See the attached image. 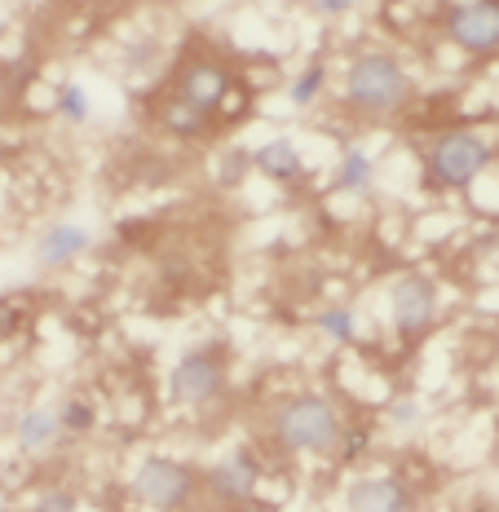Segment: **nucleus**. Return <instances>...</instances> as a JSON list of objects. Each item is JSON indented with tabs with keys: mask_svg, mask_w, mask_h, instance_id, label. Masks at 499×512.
<instances>
[{
	"mask_svg": "<svg viewBox=\"0 0 499 512\" xmlns=\"http://www.w3.org/2000/svg\"><path fill=\"white\" fill-rule=\"evenodd\" d=\"M274 437H279L288 451L301 455H327L341 446V415L327 398H292L288 407L274 415Z\"/></svg>",
	"mask_w": 499,
	"mask_h": 512,
	"instance_id": "f257e3e1",
	"label": "nucleus"
},
{
	"mask_svg": "<svg viewBox=\"0 0 499 512\" xmlns=\"http://www.w3.org/2000/svg\"><path fill=\"white\" fill-rule=\"evenodd\" d=\"M345 93L358 111H371V115L398 111L402 98H407V71H402L389 53H367V58H358L354 67H349Z\"/></svg>",
	"mask_w": 499,
	"mask_h": 512,
	"instance_id": "f03ea898",
	"label": "nucleus"
},
{
	"mask_svg": "<svg viewBox=\"0 0 499 512\" xmlns=\"http://www.w3.org/2000/svg\"><path fill=\"white\" fill-rule=\"evenodd\" d=\"M491 164V146L473 133H447L433 142L429 151V177L438 181L442 190H460Z\"/></svg>",
	"mask_w": 499,
	"mask_h": 512,
	"instance_id": "7ed1b4c3",
	"label": "nucleus"
},
{
	"mask_svg": "<svg viewBox=\"0 0 499 512\" xmlns=\"http://www.w3.org/2000/svg\"><path fill=\"white\" fill-rule=\"evenodd\" d=\"M195 473H190L186 464H177V460H146L142 468H137V499L142 504H151L159 512H177V508H186L190 499H195Z\"/></svg>",
	"mask_w": 499,
	"mask_h": 512,
	"instance_id": "20e7f679",
	"label": "nucleus"
},
{
	"mask_svg": "<svg viewBox=\"0 0 499 512\" xmlns=\"http://www.w3.org/2000/svg\"><path fill=\"white\" fill-rule=\"evenodd\" d=\"M221 384H226V367L217 354H186L168 376V398L182 407H199V402L217 398Z\"/></svg>",
	"mask_w": 499,
	"mask_h": 512,
	"instance_id": "39448f33",
	"label": "nucleus"
},
{
	"mask_svg": "<svg viewBox=\"0 0 499 512\" xmlns=\"http://www.w3.org/2000/svg\"><path fill=\"white\" fill-rule=\"evenodd\" d=\"M389 305H394V323L402 327V332L420 336L424 327L433 323V314H438V287H433L429 279H420V274H411V279H402L394 287Z\"/></svg>",
	"mask_w": 499,
	"mask_h": 512,
	"instance_id": "423d86ee",
	"label": "nucleus"
},
{
	"mask_svg": "<svg viewBox=\"0 0 499 512\" xmlns=\"http://www.w3.org/2000/svg\"><path fill=\"white\" fill-rule=\"evenodd\" d=\"M447 27H451L455 45H464L469 53H495V45H499V14H495V0L451 9Z\"/></svg>",
	"mask_w": 499,
	"mask_h": 512,
	"instance_id": "0eeeda50",
	"label": "nucleus"
},
{
	"mask_svg": "<svg viewBox=\"0 0 499 512\" xmlns=\"http://www.w3.org/2000/svg\"><path fill=\"white\" fill-rule=\"evenodd\" d=\"M257 482H261V464H257V455H252V451L230 455V460L217 464V468H212V477H208V486L217 490L226 504H252Z\"/></svg>",
	"mask_w": 499,
	"mask_h": 512,
	"instance_id": "6e6552de",
	"label": "nucleus"
},
{
	"mask_svg": "<svg viewBox=\"0 0 499 512\" xmlns=\"http://www.w3.org/2000/svg\"><path fill=\"white\" fill-rule=\"evenodd\" d=\"M407 508L411 495L398 477H363L345 495V512H407Z\"/></svg>",
	"mask_w": 499,
	"mask_h": 512,
	"instance_id": "1a4fd4ad",
	"label": "nucleus"
},
{
	"mask_svg": "<svg viewBox=\"0 0 499 512\" xmlns=\"http://www.w3.org/2000/svg\"><path fill=\"white\" fill-rule=\"evenodd\" d=\"M226 89H230L226 71H221V67H208V62H199V67H190L186 80H182V102L199 106V111H212V106H221Z\"/></svg>",
	"mask_w": 499,
	"mask_h": 512,
	"instance_id": "9d476101",
	"label": "nucleus"
},
{
	"mask_svg": "<svg viewBox=\"0 0 499 512\" xmlns=\"http://www.w3.org/2000/svg\"><path fill=\"white\" fill-rule=\"evenodd\" d=\"M84 248H89V230L84 226H58V230L45 234V243H40V261L62 265V261H71V256H80Z\"/></svg>",
	"mask_w": 499,
	"mask_h": 512,
	"instance_id": "9b49d317",
	"label": "nucleus"
},
{
	"mask_svg": "<svg viewBox=\"0 0 499 512\" xmlns=\"http://www.w3.org/2000/svg\"><path fill=\"white\" fill-rule=\"evenodd\" d=\"M257 168L274 181H288V177L301 173V155H296V146L288 142V137H279V142H270V146L257 151Z\"/></svg>",
	"mask_w": 499,
	"mask_h": 512,
	"instance_id": "f8f14e48",
	"label": "nucleus"
},
{
	"mask_svg": "<svg viewBox=\"0 0 499 512\" xmlns=\"http://www.w3.org/2000/svg\"><path fill=\"white\" fill-rule=\"evenodd\" d=\"M58 433H62V420L53 411H31L18 420V442H23V451H45V446H53Z\"/></svg>",
	"mask_w": 499,
	"mask_h": 512,
	"instance_id": "ddd939ff",
	"label": "nucleus"
},
{
	"mask_svg": "<svg viewBox=\"0 0 499 512\" xmlns=\"http://www.w3.org/2000/svg\"><path fill=\"white\" fill-rule=\"evenodd\" d=\"M164 124L182 137H199L208 128V111H199V106H190V102H173L164 111Z\"/></svg>",
	"mask_w": 499,
	"mask_h": 512,
	"instance_id": "4468645a",
	"label": "nucleus"
},
{
	"mask_svg": "<svg viewBox=\"0 0 499 512\" xmlns=\"http://www.w3.org/2000/svg\"><path fill=\"white\" fill-rule=\"evenodd\" d=\"M341 186L345 190H367L371 186V159L363 151H349L345 168H341Z\"/></svg>",
	"mask_w": 499,
	"mask_h": 512,
	"instance_id": "2eb2a0df",
	"label": "nucleus"
},
{
	"mask_svg": "<svg viewBox=\"0 0 499 512\" xmlns=\"http://www.w3.org/2000/svg\"><path fill=\"white\" fill-rule=\"evenodd\" d=\"M318 327H323L332 340H354L358 336L354 314H345V309H327V314H318Z\"/></svg>",
	"mask_w": 499,
	"mask_h": 512,
	"instance_id": "dca6fc26",
	"label": "nucleus"
},
{
	"mask_svg": "<svg viewBox=\"0 0 499 512\" xmlns=\"http://www.w3.org/2000/svg\"><path fill=\"white\" fill-rule=\"evenodd\" d=\"M58 420L67 424L71 433H84V429H93V407L89 402H67V411H62Z\"/></svg>",
	"mask_w": 499,
	"mask_h": 512,
	"instance_id": "f3484780",
	"label": "nucleus"
},
{
	"mask_svg": "<svg viewBox=\"0 0 499 512\" xmlns=\"http://www.w3.org/2000/svg\"><path fill=\"white\" fill-rule=\"evenodd\" d=\"M62 111H67L71 120H89V93H84L80 84H67V89H62Z\"/></svg>",
	"mask_w": 499,
	"mask_h": 512,
	"instance_id": "a211bd4d",
	"label": "nucleus"
},
{
	"mask_svg": "<svg viewBox=\"0 0 499 512\" xmlns=\"http://www.w3.org/2000/svg\"><path fill=\"white\" fill-rule=\"evenodd\" d=\"M318 89H323V67H310L301 80L292 84V102H301V106H305V102H310Z\"/></svg>",
	"mask_w": 499,
	"mask_h": 512,
	"instance_id": "6ab92c4d",
	"label": "nucleus"
},
{
	"mask_svg": "<svg viewBox=\"0 0 499 512\" xmlns=\"http://www.w3.org/2000/svg\"><path fill=\"white\" fill-rule=\"evenodd\" d=\"M31 512H76V495H67V490H53V495L36 499Z\"/></svg>",
	"mask_w": 499,
	"mask_h": 512,
	"instance_id": "aec40b11",
	"label": "nucleus"
},
{
	"mask_svg": "<svg viewBox=\"0 0 499 512\" xmlns=\"http://www.w3.org/2000/svg\"><path fill=\"white\" fill-rule=\"evenodd\" d=\"M18 323H23V314H18V309L9 305V301H0V336H9Z\"/></svg>",
	"mask_w": 499,
	"mask_h": 512,
	"instance_id": "412c9836",
	"label": "nucleus"
},
{
	"mask_svg": "<svg viewBox=\"0 0 499 512\" xmlns=\"http://www.w3.org/2000/svg\"><path fill=\"white\" fill-rule=\"evenodd\" d=\"M327 5V14H336V9H345V0H323Z\"/></svg>",
	"mask_w": 499,
	"mask_h": 512,
	"instance_id": "4be33fe9",
	"label": "nucleus"
},
{
	"mask_svg": "<svg viewBox=\"0 0 499 512\" xmlns=\"http://www.w3.org/2000/svg\"><path fill=\"white\" fill-rule=\"evenodd\" d=\"M0 93H5V80H0Z\"/></svg>",
	"mask_w": 499,
	"mask_h": 512,
	"instance_id": "5701e85b",
	"label": "nucleus"
}]
</instances>
